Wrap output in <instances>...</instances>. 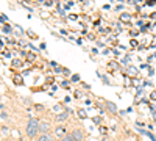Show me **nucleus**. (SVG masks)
Masks as SVG:
<instances>
[{
  "instance_id": "nucleus-1",
  "label": "nucleus",
  "mask_w": 156,
  "mask_h": 141,
  "mask_svg": "<svg viewBox=\"0 0 156 141\" xmlns=\"http://www.w3.org/2000/svg\"><path fill=\"white\" fill-rule=\"evenodd\" d=\"M39 125L41 122L37 119H35V118H31V119H28V122H27V127H25V132L27 135L30 136V138H35V136H37V133H39Z\"/></svg>"
},
{
  "instance_id": "nucleus-2",
  "label": "nucleus",
  "mask_w": 156,
  "mask_h": 141,
  "mask_svg": "<svg viewBox=\"0 0 156 141\" xmlns=\"http://www.w3.org/2000/svg\"><path fill=\"white\" fill-rule=\"evenodd\" d=\"M70 135H72V138H74L75 141H83V140H84V133H83L81 129H75Z\"/></svg>"
},
{
  "instance_id": "nucleus-3",
  "label": "nucleus",
  "mask_w": 156,
  "mask_h": 141,
  "mask_svg": "<svg viewBox=\"0 0 156 141\" xmlns=\"http://www.w3.org/2000/svg\"><path fill=\"white\" fill-rule=\"evenodd\" d=\"M105 105H106V108H108V111L109 113H117V105L116 104H112V102H105Z\"/></svg>"
},
{
  "instance_id": "nucleus-4",
  "label": "nucleus",
  "mask_w": 156,
  "mask_h": 141,
  "mask_svg": "<svg viewBox=\"0 0 156 141\" xmlns=\"http://www.w3.org/2000/svg\"><path fill=\"white\" fill-rule=\"evenodd\" d=\"M39 130H41V133H47L48 130H50V124L48 122H41V125H39Z\"/></svg>"
},
{
  "instance_id": "nucleus-5",
  "label": "nucleus",
  "mask_w": 156,
  "mask_h": 141,
  "mask_svg": "<svg viewBox=\"0 0 156 141\" xmlns=\"http://www.w3.org/2000/svg\"><path fill=\"white\" fill-rule=\"evenodd\" d=\"M55 133L58 136H66V127L64 125H59V127H56L55 129Z\"/></svg>"
},
{
  "instance_id": "nucleus-6",
  "label": "nucleus",
  "mask_w": 156,
  "mask_h": 141,
  "mask_svg": "<svg viewBox=\"0 0 156 141\" xmlns=\"http://www.w3.org/2000/svg\"><path fill=\"white\" fill-rule=\"evenodd\" d=\"M37 141H53L52 136L48 135V133H44V135H41L39 138H37Z\"/></svg>"
},
{
  "instance_id": "nucleus-7",
  "label": "nucleus",
  "mask_w": 156,
  "mask_h": 141,
  "mask_svg": "<svg viewBox=\"0 0 156 141\" xmlns=\"http://www.w3.org/2000/svg\"><path fill=\"white\" fill-rule=\"evenodd\" d=\"M67 119V113H59V115H56V121L61 122V121H66Z\"/></svg>"
},
{
  "instance_id": "nucleus-8",
  "label": "nucleus",
  "mask_w": 156,
  "mask_h": 141,
  "mask_svg": "<svg viewBox=\"0 0 156 141\" xmlns=\"http://www.w3.org/2000/svg\"><path fill=\"white\" fill-rule=\"evenodd\" d=\"M127 72H128L130 75H138V69H136L134 66H130V67L127 69Z\"/></svg>"
},
{
  "instance_id": "nucleus-9",
  "label": "nucleus",
  "mask_w": 156,
  "mask_h": 141,
  "mask_svg": "<svg viewBox=\"0 0 156 141\" xmlns=\"http://www.w3.org/2000/svg\"><path fill=\"white\" fill-rule=\"evenodd\" d=\"M28 61H35L36 60V53H33V52H30V53H27V56H25Z\"/></svg>"
},
{
  "instance_id": "nucleus-10",
  "label": "nucleus",
  "mask_w": 156,
  "mask_h": 141,
  "mask_svg": "<svg viewBox=\"0 0 156 141\" xmlns=\"http://www.w3.org/2000/svg\"><path fill=\"white\" fill-rule=\"evenodd\" d=\"M14 83H16V85H22V75H19V74H16L14 75Z\"/></svg>"
},
{
  "instance_id": "nucleus-11",
  "label": "nucleus",
  "mask_w": 156,
  "mask_h": 141,
  "mask_svg": "<svg viewBox=\"0 0 156 141\" xmlns=\"http://www.w3.org/2000/svg\"><path fill=\"white\" fill-rule=\"evenodd\" d=\"M120 19H122V21H125V22H128V21H130V19H131V16H130V14H128V13H123V14H122V16H120Z\"/></svg>"
},
{
  "instance_id": "nucleus-12",
  "label": "nucleus",
  "mask_w": 156,
  "mask_h": 141,
  "mask_svg": "<svg viewBox=\"0 0 156 141\" xmlns=\"http://www.w3.org/2000/svg\"><path fill=\"white\" fill-rule=\"evenodd\" d=\"M13 66L14 67H20L22 66V61H20V60H17V58H14L13 60Z\"/></svg>"
},
{
  "instance_id": "nucleus-13",
  "label": "nucleus",
  "mask_w": 156,
  "mask_h": 141,
  "mask_svg": "<svg viewBox=\"0 0 156 141\" xmlns=\"http://www.w3.org/2000/svg\"><path fill=\"white\" fill-rule=\"evenodd\" d=\"M78 116L81 118V119H84V118L87 116V115H86V110H83V108H81V110H78Z\"/></svg>"
},
{
  "instance_id": "nucleus-14",
  "label": "nucleus",
  "mask_w": 156,
  "mask_h": 141,
  "mask_svg": "<svg viewBox=\"0 0 156 141\" xmlns=\"http://www.w3.org/2000/svg\"><path fill=\"white\" fill-rule=\"evenodd\" d=\"M61 141H75L74 138H72V135H66V136H63V140Z\"/></svg>"
},
{
  "instance_id": "nucleus-15",
  "label": "nucleus",
  "mask_w": 156,
  "mask_h": 141,
  "mask_svg": "<svg viewBox=\"0 0 156 141\" xmlns=\"http://www.w3.org/2000/svg\"><path fill=\"white\" fill-rule=\"evenodd\" d=\"M70 80H72V82H80V75H78V74H74V75L70 77Z\"/></svg>"
},
{
  "instance_id": "nucleus-16",
  "label": "nucleus",
  "mask_w": 156,
  "mask_h": 141,
  "mask_svg": "<svg viewBox=\"0 0 156 141\" xmlns=\"http://www.w3.org/2000/svg\"><path fill=\"white\" fill-rule=\"evenodd\" d=\"M11 30H13V28H11L10 25H5V27H3V32H5V33H11Z\"/></svg>"
},
{
  "instance_id": "nucleus-17",
  "label": "nucleus",
  "mask_w": 156,
  "mask_h": 141,
  "mask_svg": "<svg viewBox=\"0 0 156 141\" xmlns=\"http://www.w3.org/2000/svg\"><path fill=\"white\" fill-rule=\"evenodd\" d=\"M150 99H151V100H156V91H151V94H150Z\"/></svg>"
},
{
  "instance_id": "nucleus-18",
  "label": "nucleus",
  "mask_w": 156,
  "mask_h": 141,
  "mask_svg": "<svg viewBox=\"0 0 156 141\" xmlns=\"http://www.w3.org/2000/svg\"><path fill=\"white\" fill-rule=\"evenodd\" d=\"M109 67H112V69H116V67H117V63H116V61L109 63Z\"/></svg>"
},
{
  "instance_id": "nucleus-19",
  "label": "nucleus",
  "mask_w": 156,
  "mask_h": 141,
  "mask_svg": "<svg viewBox=\"0 0 156 141\" xmlns=\"http://www.w3.org/2000/svg\"><path fill=\"white\" fill-rule=\"evenodd\" d=\"M50 66L55 69V67H58V63H56V61H50Z\"/></svg>"
},
{
  "instance_id": "nucleus-20",
  "label": "nucleus",
  "mask_w": 156,
  "mask_h": 141,
  "mask_svg": "<svg viewBox=\"0 0 156 141\" xmlns=\"http://www.w3.org/2000/svg\"><path fill=\"white\" fill-rule=\"evenodd\" d=\"M63 74H64V75H69L70 71H69V69H63Z\"/></svg>"
},
{
  "instance_id": "nucleus-21",
  "label": "nucleus",
  "mask_w": 156,
  "mask_h": 141,
  "mask_svg": "<svg viewBox=\"0 0 156 141\" xmlns=\"http://www.w3.org/2000/svg\"><path fill=\"white\" fill-rule=\"evenodd\" d=\"M0 22H6V16H0Z\"/></svg>"
},
{
  "instance_id": "nucleus-22",
  "label": "nucleus",
  "mask_w": 156,
  "mask_h": 141,
  "mask_svg": "<svg viewBox=\"0 0 156 141\" xmlns=\"http://www.w3.org/2000/svg\"><path fill=\"white\" fill-rule=\"evenodd\" d=\"M155 74V71L153 69H151V67H150V69H148V75H153Z\"/></svg>"
},
{
  "instance_id": "nucleus-23",
  "label": "nucleus",
  "mask_w": 156,
  "mask_h": 141,
  "mask_svg": "<svg viewBox=\"0 0 156 141\" xmlns=\"http://www.w3.org/2000/svg\"><path fill=\"white\" fill-rule=\"evenodd\" d=\"M55 72H63V69H61V67L58 66V67H55Z\"/></svg>"
}]
</instances>
